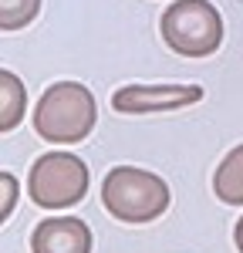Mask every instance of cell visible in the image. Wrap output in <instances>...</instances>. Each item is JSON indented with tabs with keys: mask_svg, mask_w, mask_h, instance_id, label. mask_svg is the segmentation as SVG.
<instances>
[{
	"mask_svg": "<svg viewBox=\"0 0 243 253\" xmlns=\"http://www.w3.org/2000/svg\"><path fill=\"white\" fill-rule=\"evenodd\" d=\"M98 122V101L78 81H58L40 95L34 108V132L54 145H75L91 135Z\"/></svg>",
	"mask_w": 243,
	"mask_h": 253,
	"instance_id": "1",
	"label": "cell"
},
{
	"mask_svg": "<svg viewBox=\"0 0 243 253\" xmlns=\"http://www.w3.org/2000/svg\"><path fill=\"white\" fill-rule=\"evenodd\" d=\"M101 203L122 223H152L169 210V186L149 169L119 166L101 182Z\"/></svg>",
	"mask_w": 243,
	"mask_h": 253,
	"instance_id": "2",
	"label": "cell"
},
{
	"mask_svg": "<svg viewBox=\"0 0 243 253\" xmlns=\"http://www.w3.org/2000/svg\"><path fill=\"white\" fill-rule=\"evenodd\" d=\"M162 38L182 58H206L223 41V17L209 0H176L162 14Z\"/></svg>",
	"mask_w": 243,
	"mask_h": 253,
	"instance_id": "3",
	"label": "cell"
},
{
	"mask_svg": "<svg viewBox=\"0 0 243 253\" xmlns=\"http://www.w3.org/2000/svg\"><path fill=\"white\" fill-rule=\"evenodd\" d=\"M31 199L44 210H64L84 199L88 193V166L71 152H44L27 175Z\"/></svg>",
	"mask_w": 243,
	"mask_h": 253,
	"instance_id": "4",
	"label": "cell"
},
{
	"mask_svg": "<svg viewBox=\"0 0 243 253\" xmlns=\"http://www.w3.org/2000/svg\"><path fill=\"white\" fill-rule=\"evenodd\" d=\"M202 98L200 84H125L112 95V108L122 115H145V112H172V108H186L196 105Z\"/></svg>",
	"mask_w": 243,
	"mask_h": 253,
	"instance_id": "5",
	"label": "cell"
},
{
	"mask_svg": "<svg viewBox=\"0 0 243 253\" xmlns=\"http://www.w3.org/2000/svg\"><path fill=\"white\" fill-rule=\"evenodd\" d=\"M34 253H91V230L84 219L75 216H54L34 226L31 233Z\"/></svg>",
	"mask_w": 243,
	"mask_h": 253,
	"instance_id": "6",
	"label": "cell"
},
{
	"mask_svg": "<svg viewBox=\"0 0 243 253\" xmlns=\"http://www.w3.org/2000/svg\"><path fill=\"white\" fill-rule=\"evenodd\" d=\"M213 193L230 206H243V145L226 152L213 172Z\"/></svg>",
	"mask_w": 243,
	"mask_h": 253,
	"instance_id": "7",
	"label": "cell"
},
{
	"mask_svg": "<svg viewBox=\"0 0 243 253\" xmlns=\"http://www.w3.org/2000/svg\"><path fill=\"white\" fill-rule=\"evenodd\" d=\"M24 108H27V88L14 71H0V128L3 132L17 128Z\"/></svg>",
	"mask_w": 243,
	"mask_h": 253,
	"instance_id": "8",
	"label": "cell"
},
{
	"mask_svg": "<svg viewBox=\"0 0 243 253\" xmlns=\"http://www.w3.org/2000/svg\"><path fill=\"white\" fill-rule=\"evenodd\" d=\"M38 10H40V0H0V27L3 31L27 27L38 17Z\"/></svg>",
	"mask_w": 243,
	"mask_h": 253,
	"instance_id": "9",
	"label": "cell"
},
{
	"mask_svg": "<svg viewBox=\"0 0 243 253\" xmlns=\"http://www.w3.org/2000/svg\"><path fill=\"white\" fill-rule=\"evenodd\" d=\"M0 186H3V206H0V219H7L14 210V199H17V179L10 172H0Z\"/></svg>",
	"mask_w": 243,
	"mask_h": 253,
	"instance_id": "10",
	"label": "cell"
},
{
	"mask_svg": "<svg viewBox=\"0 0 243 253\" xmlns=\"http://www.w3.org/2000/svg\"><path fill=\"white\" fill-rule=\"evenodd\" d=\"M233 240H237V250L243 253V216L237 219V230H233Z\"/></svg>",
	"mask_w": 243,
	"mask_h": 253,
	"instance_id": "11",
	"label": "cell"
}]
</instances>
